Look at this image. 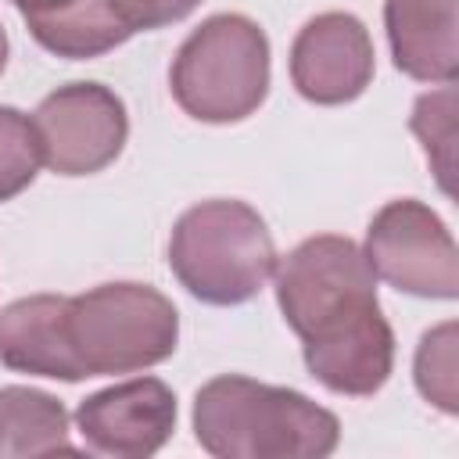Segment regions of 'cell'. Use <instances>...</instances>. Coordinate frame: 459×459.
<instances>
[{
    "label": "cell",
    "mask_w": 459,
    "mask_h": 459,
    "mask_svg": "<svg viewBox=\"0 0 459 459\" xmlns=\"http://www.w3.org/2000/svg\"><path fill=\"white\" fill-rule=\"evenodd\" d=\"M377 280L416 294L452 301L459 294V251L434 208L416 197L387 201L366 230L362 247Z\"/></svg>",
    "instance_id": "5"
},
{
    "label": "cell",
    "mask_w": 459,
    "mask_h": 459,
    "mask_svg": "<svg viewBox=\"0 0 459 459\" xmlns=\"http://www.w3.org/2000/svg\"><path fill=\"white\" fill-rule=\"evenodd\" d=\"M276 305L287 326L305 337L333 312L377 298V276L362 247L337 233L301 240L283 262H276Z\"/></svg>",
    "instance_id": "7"
},
{
    "label": "cell",
    "mask_w": 459,
    "mask_h": 459,
    "mask_svg": "<svg viewBox=\"0 0 459 459\" xmlns=\"http://www.w3.org/2000/svg\"><path fill=\"white\" fill-rule=\"evenodd\" d=\"M39 158L57 176H93L108 169L129 136V115L104 82H68L47 93L29 115Z\"/></svg>",
    "instance_id": "6"
},
{
    "label": "cell",
    "mask_w": 459,
    "mask_h": 459,
    "mask_svg": "<svg viewBox=\"0 0 459 459\" xmlns=\"http://www.w3.org/2000/svg\"><path fill=\"white\" fill-rule=\"evenodd\" d=\"M197 4L201 0H108V7L129 32H147V29L183 22Z\"/></svg>",
    "instance_id": "18"
},
{
    "label": "cell",
    "mask_w": 459,
    "mask_h": 459,
    "mask_svg": "<svg viewBox=\"0 0 459 459\" xmlns=\"http://www.w3.org/2000/svg\"><path fill=\"white\" fill-rule=\"evenodd\" d=\"M32 39L57 54V57H97L115 50L118 43H126L133 32L115 18V11L108 7V0H72L61 11L50 14H29L25 18Z\"/></svg>",
    "instance_id": "14"
},
{
    "label": "cell",
    "mask_w": 459,
    "mask_h": 459,
    "mask_svg": "<svg viewBox=\"0 0 459 459\" xmlns=\"http://www.w3.org/2000/svg\"><path fill=\"white\" fill-rule=\"evenodd\" d=\"M412 377H416L420 394L427 402H434L441 412L452 416L459 409V394H455V323H441V326H434L420 337Z\"/></svg>",
    "instance_id": "16"
},
{
    "label": "cell",
    "mask_w": 459,
    "mask_h": 459,
    "mask_svg": "<svg viewBox=\"0 0 459 459\" xmlns=\"http://www.w3.org/2000/svg\"><path fill=\"white\" fill-rule=\"evenodd\" d=\"M39 143L29 115L18 108H0V201L18 197L39 172Z\"/></svg>",
    "instance_id": "17"
},
{
    "label": "cell",
    "mask_w": 459,
    "mask_h": 459,
    "mask_svg": "<svg viewBox=\"0 0 459 459\" xmlns=\"http://www.w3.org/2000/svg\"><path fill=\"white\" fill-rule=\"evenodd\" d=\"M377 54L366 25L348 11L308 18L290 43V82L312 104H348L366 93Z\"/></svg>",
    "instance_id": "9"
},
{
    "label": "cell",
    "mask_w": 459,
    "mask_h": 459,
    "mask_svg": "<svg viewBox=\"0 0 459 459\" xmlns=\"http://www.w3.org/2000/svg\"><path fill=\"white\" fill-rule=\"evenodd\" d=\"M169 269L204 305H244L276 273V244L251 204L215 197L176 219Z\"/></svg>",
    "instance_id": "2"
},
{
    "label": "cell",
    "mask_w": 459,
    "mask_h": 459,
    "mask_svg": "<svg viewBox=\"0 0 459 459\" xmlns=\"http://www.w3.org/2000/svg\"><path fill=\"white\" fill-rule=\"evenodd\" d=\"M18 11H22V18H29V14H50V11H61V7H68L72 0H11Z\"/></svg>",
    "instance_id": "19"
},
{
    "label": "cell",
    "mask_w": 459,
    "mask_h": 459,
    "mask_svg": "<svg viewBox=\"0 0 459 459\" xmlns=\"http://www.w3.org/2000/svg\"><path fill=\"white\" fill-rule=\"evenodd\" d=\"M54 452H79L68 441L65 405L36 387H0V459H39Z\"/></svg>",
    "instance_id": "13"
},
{
    "label": "cell",
    "mask_w": 459,
    "mask_h": 459,
    "mask_svg": "<svg viewBox=\"0 0 459 459\" xmlns=\"http://www.w3.org/2000/svg\"><path fill=\"white\" fill-rule=\"evenodd\" d=\"M194 437L219 459H319L337 448L341 423L294 387L226 373L197 391Z\"/></svg>",
    "instance_id": "1"
},
{
    "label": "cell",
    "mask_w": 459,
    "mask_h": 459,
    "mask_svg": "<svg viewBox=\"0 0 459 459\" xmlns=\"http://www.w3.org/2000/svg\"><path fill=\"white\" fill-rule=\"evenodd\" d=\"M409 129L420 136L441 190L452 197V172H455V90L452 82H441V90L416 97Z\"/></svg>",
    "instance_id": "15"
},
{
    "label": "cell",
    "mask_w": 459,
    "mask_h": 459,
    "mask_svg": "<svg viewBox=\"0 0 459 459\" xmlns=\"http://www.w3.org/2000/svg\"><path fill=\"white\" fill-rule=\"evenodd\" d=\"M65 330L82 377L136 373L176 351L179 312L147 283H100L68 298Z\"/></svg>",
    "instance_id": "4"
},
{
    "label": "cell",
    "mask_w": 459,
    "mask_h": 459,
    "mask_svg": "<svg viewBox=\"0 0 459 459\" xmlns=\"http://www.w3.org/2000/svg\"><path fill=\"white\" fill-rule=\"evenodd\" d=\"M65 294H29L0 312V362L14 373L50 380H86L65 330Z\"/></svg>",
    "instance_id": "12"
},
{
    "label": "cell",
    "mask_w": 459,
    "mask_h": 459,
    "mask_svg": "<svg viewBox=\"0 0 459 459\" xmlns=\"http://www.w3.org/2000/svg\"><path fill=\"white\" fill-rule=\"evenodd\" d=\"M75 427L90 452L115 459L154 455L176 430V394L158 377H133L93 391L75 409Z\"/></svg>",
    "instance_id": "10"
},
{
    "label": "cell",
    "mask_w": 459,
    "mask_h": 459,
    "mask_svg": "<svg viewBox=\"0 0 459 459\" xmlns=\"http://www.w3.org/2000/svg\"><path fill=\"white\" fill-rule=\"evenodd\" d=\"M176 104L212 126L240 122L269 93V39L247 14L204 18L176 50L169 68Z\"/></svg>",
    "instance_id": "3"
},
{
    "label": "cell",
    "mask_w": 459,
    "mask_h": 459,
    "mask_svg": "<svg viewBox=\"0 0 459 459\" xmlns=\"http://www.w3.org/2000/svg\"><path fill=\"white\" fill-rule=\"evenodd\" d=\"M394 68L420 82L459 75V0H384Z\"/></svg>",
    "instance_id": "11"
},
{
    "label": "cell",
    "mask_w": 459,
    "mask_h": 459,
    "mask_svg": "<svg viewBox=\"0 0 459 459\" xmlns=\"http://www.w3.org/2000/svg\"><path fill=\"white\" fill-rule=\"evenodd\" d=\"M308 373L333 394L369 398L394 369V333L377 298L355 301L301 337Z\"/></svg>",
    "instance_id": "8"
},
{
    "label": "cell",
    "mask_w": 459,
    "mask_h": 459,
    "mask_svg": "<svg viewBox=\"0 0 459 459\" xmlns=\"http://www.w3.org/2000/svg\"><path fill=\"white\" fill-rule=\"evenodd\" d=\"M7 68V32H4V25H0V72Z\"/></svg>",
    "instance_id": "20"
}]
</instances>
